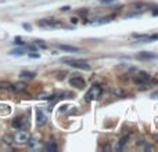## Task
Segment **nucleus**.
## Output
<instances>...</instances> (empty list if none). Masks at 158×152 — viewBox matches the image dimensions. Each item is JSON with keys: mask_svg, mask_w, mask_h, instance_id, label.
<instances>
[{"mask_svg": "<svg viewBox=\"0 0 158 152\" xmlns=\"http://www.w3.org/2000/svg\"><path fill=\"white\" fill-rule=\"evenodd\" d=\"M36 76L35 72H31V71H22L21 73H20V78L21 79H28V80H31V79H33Z\"/></svg>", "mask_w": 158, "mask_h": 152, "instance_id": "f8f14e48", "label": "nucleus"}, {"mask_svg": "<svg viewBox=\"0 0 158 152\" xmlns=\"http://www.w3.org/2000/svg\"><path fill=\"white\" fill-rule=\"evenodd\" d=\"M29 138H31L29 133H28V131L21 130V131H18L17 134L14 136V143H18V144H27L28 141H29Z\"/></svg>", "mask_w": 158, "mask_h": 152, "instance_id": "20e7f679", "label": "nucleus"}, {"mask_svg": "<svg viewBox=\"0 0 158 152\" xmlns=\"http://www.w3.org/2000/svg\"><path fill=\"white\" fill-rule=\"evenodd\" d=\"M10 54H11V55H24L25 50H24V48H17V50L10 51Z\"/></svg>", "mask_w": 158, "mask_h": 152, "instance_id": "dca6fc26", "label": "nucleus"}, {"mask_svg": "<svg viewBox=\"0 0 158 152\" xmlns=\"http://www.w3.org/2000/svg\"><path fill=\"white\" fill-rule=\"evenodd\" d=\"M151 138H152V141L158 143V134H152V136H151Z\"/></svg>", "mask_w": 158, "mask_h": 152, "instance_id": "aec40b11", "label": "nucleus"}, {"mask_svg": "<svg viewBox=\"0 0 158 152\" xmlns=\"http://www.w3.org/2000/svg\"><path fill=\"white\" fill-rule=\"evenodd\" d=\"M39 27H61V22L60 21H56L54 18H45L42 21H38Z\"/></svg>", "mask_w": 158, "mask_h": 152, "instance_id": "423d86ee", "label": "nucleus"}, {"mask_svg": "<svg viewBox=\"0 0 158 152\" xmlns=\"http://www.w3.org/2000/svg\"><path fill=\"white\" fill-rule=\"evenodd\" d=\"M15 44H20V46H25V43L21 40V37H15Z\"/></svg>", "mask_w": 158, "mask_h": 152, "instance_id": "a211bd4d", "label": "nucleus"}, {"mask_svg": "<svg viewBox=\"0 0 158 152\" xmlns=\"http://www.w3.org/2000/svg\"><path fill=\"white\" fill-rule=\"evenodd\" d=\"M152 14H154V15H157V14H158V10H154V11H152Z\"/></svg>", "mask_w": 158, "mask_h": 152, "instance_id": "393cba45", "label": "nucleus"}, {"mask_svg": "<svg viewBox=\"0 0 158 152\" xmlns=\"http://www.w3.org/2000/svg\"><path fill=\"white\" fill-rule=\"evenodd\" d=\"M136 58H140V60H157V58H158V54L149 53V51H143V53H139V54H137Z\"/></svg>", "mask_w": 158, "mask_h": 152, "instance_id": "6e6552de", "label": "nucleus"}, {"mask_svg": "<svg viewBox=\"0 0 158 152\" xmlns=\"http://www.w3.org/2000/svg\"><path fill=\"white\" fill-rule=\"evenodd\" d=\"M24 28H25V29H28V30L31 29V27H29V25H28V24H24Z\"/></svg>", "mask_w": 158, "mask_h": 152, "instance_id": "b1692460", "label": "nucleus"}, {"mask_svg": "<svg viewBox=\"0 0 158 152\" xmlns=\"http://www.w3.org/2000/svg\"><path fill=\"white\" fill-rule=\"evenodd\" d=\"M27 125H28V120H27L25 116H20V118L13 120V127L17 129V130H22Z\"/></svg>", "mask_w": 158, "mask_h": 152, "instance_id": "0eeeda50", "label": "nucleus"}, {"mask_svg": "<svg viewBox=\"0 0 158 152\" xmlns=\"http://www.w3.org/2000/svg\"><path fill=\"white\" fill-rule=\"evenodd\" d=\"M57 48H60L63 51H69V53H81V48L75 47V46H68V44H57Z\"/></svg>", "mask_w": 158, "mask_h": 152, "instance_id": "1a4fd4ad", "label": "nucleus"}, {"mask_svg": "<svg viewBox=\"0 0 158 152\" xmlns=\"http://www.w3.org/2000/svg\"><path fill=\"white\" fill-rule=\"evenodd\" d=\"M46 120H47V118H46L45 113L42 111H38L36 112V123H38V126H43L46 123Z\"/></svg>", "mask_w": 158, "mask_h": 152, "instance_id": "9d476101", "label": "nucleus"}, {"mask_svg": "<svg viewBox=\"0 0 158 152\" xmlns=\"http://www.w3.org/2000/svg\"><path fill=\"white\" fill-rule=\"evenodd\" d=\"M29 57H32V58H38L39 54H29Z\"/></svg>", "mask_w": 158, "mask_h": 152, "instance_id": "5701e85b", "label": "nucleus"}, {"mask_svg": "<svg viewBox=\"0 0 158 152\" xmlns=\"http://www.w3.org/2000/svg\"><path fill=\"white\" fill-rule=\"evenodd\" d=\"M11 87H13V84L10 83V82H6V80L0 82V90H11Z\"/></svg>", "mask_w": 158, "mask_h": 152, "instance_id": "4468645a", "label": "nucleus"}, {"mask_svg": "<svg viewBox=\"0 0 158 152\" xmlns=\"http://www.w3.org/2000/svg\"><path fill=\"white\" fill-rule=\"evenodd\" d=\"M101 93H103L101 86H100V84H94V86L90 87L89 91L86 93V96H85V100H86L87 102L93 101V100H97V98H100Z\"/></svg>", "mask_w": 158, "mask_h": 152, "instance_id": "f03ea898", "label": "nucleus"}, {"mask_svg": "<svg viewBox=\"0 0 158 152\" xmlns=\"http://www.w3.org/2000/svg\"><path fill=\"white\" fill-rule=\"evenodd\" d=\"M68 10H69V7H68V6H64L63 9H61V11H68Z\"/></svg>", "mask_w": 158, "mask_h": 152, "instance_id": "4be33fe9", "label": "nucleus"}, {"mask_svg": "<svg viewBox=\"0 0 158 152\" xmlns=\"http://www.w3.org/2000/svg\"><path fill=\"white\" fill-rule=\"evenodd\" d=\"M3 143L6 144V145H13V143H14V137H13L11 134H6V136H3Z\"/></svg>", "mask_w": 158, "mask_h": 152, "instance_id": "ddd939ff", "label": "nucleus"}, {"mask_svg": "<svg viewBox=\"0 0 158 152\" xmlns=\"http://www.w3.org/2000/svg\"><path fill=\"white\" fill-rule=\"evenodd\" d=\"M61 61L68 65L74 66V68H78V69H85V71H89L90 69V65L86 62V61H82V60H75V58H68V57H64L61 58Z\"/></svg>", "mask_w": 158, "mask_h": 152, "instance_id": "f257e3e1", "label": "nucleus"}, {"mask_svg": "<svg viewBox=\"0 0 158 152\" xmlns=\"http://www.w3.org/2000/svg\"><path fill=\"white\" fill-rule=\"evenodd\" d=\"M11 90H14V91H17V93H22L27 90V84L22 83V82H17V83L13 84Z\"/></svg>", "mask_w": 158, "mask_h": 152, "instance_id": "9b49d317", "label": "nucleus"}, {"mask_svg": "<svg viewBox=\"0 0 158 152\" xmlns=\"http://www.w3.org/2000/svg\"><path fill=\"white\" fill-rule=\"evenodd\" d=\"M69 84L74 87H76V89H83L85 86H86V82H85L83 78H81V76H78V75H75V76H72L71 79H69Z\"/></svg>", "mask_w": 158, "mask_h": 152, "instance_id": "39448f33", "label": "nucleus"}, {"mask_svg": "<svg viewBox=\"0 0 158 152\" xmlns=\"http://www.w3.org/2000/svg\"><path fill=\"white\" fill-rule=\"evenodd\" d=\"M150 79H151V76H150L147 72H144V71H139L136 75L133 76V82L136 84H147L150 82Z\"/></svg>", "mask_w": 158, "mask_h": 152, "instance_id": "7ed1b4c3", "label": "nucleus"}, {"mask_svg": "<svg viewBox=\"0 0 158 152\" xmlns=\"http://www.w3.org/2000/svg\"><path fill=\"white\" fill-rule=\"evenodd\" d=\"M129 140V136H125V137H122L119 140V145H123V144H126V141Z\"/></svg>", "mask_w": 158, "mask_h": 152, "instance_id": "f3484780", "label": "nucleus"}, {"mask_svg": "<svg viewBox=\"0 0 158 152\" xmlns=\"http://www.w3.org/2000/svg\"><path fill=\"white\" fill-rule=\"evenodd\" d=\"M45 149L46 151H49V152H56L57 151V145L54 143H49V144H46Z\"/></svg>", "mask_w": 158, "mask_h": 152, "instance_id": "2eb2a0df", "label": "nucleus"}, {"mask_svg": "<svg viewBox=\"0 0 158 152\" xmlns=\"http://www.w3.org/2000/svg\"><path fill=\"white\" fill-rule=\"evenodd\" d=\"M151 98H158V91H154V93H151Z\"/></svg>", "mask_w": 158, "mask_h": 152, "instance_id": "6ab92c4d", "label": "nucleus"}, {"mask_svg": "<svg viewBox=\"0 0 158 152\" xmlns=\"http://www.w3.org/2000/svg\"><path fill=\"white\" fill-rule=\"evenodd\" d=\"M100 2H101V3H114L115 0H100Z\"/></svg>", "mask_w": 158, "mask_h": 152, "instance_id": "412c9836", "label": "nucleus"}]
</instances>
